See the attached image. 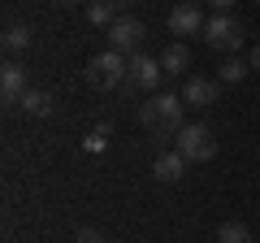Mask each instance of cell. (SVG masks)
<instances>
[{
  "instance_id": "cell-16",
  "label": "cell",
  "mask_w": 260,
  "mask_h": 243,
  "mask_svg": "<svg viewBox=\"0 0 260 243\" xmlns=\"http://www.w3.org/2000/svg\"><path fill=\"white\" fill-rule=\"evenodd\" d=\"M247 61H239V56H230V61H225V66H221V74H217V78H221V83H243V78H247Z\"/></svg>"
},
{
  "instance_id": "cell-6",
  "label": "cell",
  "mask_w": 260,
  "mask_h": 243,
  "mask_svg": "<svg viewBox=\"0 0 260 243\" xmlns=\"http://www.w3.org/2000/svg\"><path fill=\"white\" fill-rule=\"evenodd\" d=\"M139 44H143V22L139 18H117L109 26V48H113V52L126 56V52H135Z\"/></svg>"
},
{
  "instance_id": "cell-22",
  "label": "cell",
  "mask_w": 260,
  "mask_h": 243,
  "mask_svg": "<svg viewBox=\"0 0 260 243\" xmlns=\"http://www.w3.org/2000/svg\"><path fill=\"white\" fill-rule=\"evenodd\" d=\"M117 5H126V0H117Z\"/></svg>"
},
{
  "instance_id": "cell-5",
  "label": "cell",
  "mask_w": 260,
  "mask_h": 243,
  "mask_svg": "<svg viewBox=\"0 0 260 243\" xmlns=\"http://www.w3.org/2000/svg\"><path fill=\"white\" fill-rule=\"evenodd\" d=\"M160 56H148V52H135L126 66V87L130 92H152V87L160 83Z\"/></svg>"
},
{
  "instance_id": "cell-13",
  "label": "cell",
  "mask_w": 260,
  "mask_h": 243,
  "mask_svg": "<svg viewBox=\"0 0 260 243\" xmlns=\"http://www.w3.org/2000/svg\"><path fill=\"white\" fill-rule=\"evenodd\" d=\"M26 48H30V26H9V31H5V52H9V56L26 52Z\"/></svg>"
},
{
  "instance_id": "cell-18",
  "label": "cell",
  "mask_w": 260,
  "mask_h": 243,
  "mask_svg": "<svg viewBox=\"0 0 260 243\" xmlns=\"http://www.w3.org/2000/svg\"><path fill=\"white\" fill-rule=\"evenodd\" d=\"M208 9H213V13H230L234 0H208Z\"/></svg>"
},
{
  "instance_id": "cell-20",
  "label": "cell",
  "mask_w": 260,
  "mask_h": 243,
  "mask_svg": "<svg viewBox=\"0 0 260 243\" xmlns=\"http://www.w3.org/2000/svg\"><path fill=\"white\" fill-rule=\"evenodd\" d=\"M61 5H78V0H61Z\"/></svg>"
},
{
  "instance_id": "cell-10",
  "label": "cell",
  "mask_w": 260,
  "mask_h": 243,
  "mask_svg": "<svg viewBox=\"0 0 260 243\" xmlns=\"http://www.w3.org/2000/svg\"><path fill=\"white\" fill-rule=\"evenodd\" d=\"M182 169H186V157H182V152H160L156 165H152V174H156L160 183H178Z\"/></svg>"
},
{
  "instance_id": "cell-3",
  "label": "cell",
  "mask_w": 260,
  "mask_h": 243,
  "mask_svg": "<svg viewBox=\"0 0 260 243\" xmlns=\"http://www.w3.org/2000/svg\"><path fill=\"white\" fill-rule=\"evenodd\" d=\"M174 139H178L174 152H182L186 161H213V152H217V139H213V131H208L204 122H186Z\"/></svg>"
},
{
  "instance_id": "cell-7",
  "label": "cell",
  "mask_w": 260,
  "mask_h": 243,
  "mask_svg": "<svg viewBox=\"0 0 260 243\" xmlns=\"http://www.w3.org/2000/svg\"><path fill=\"white\" fill-rule=\"evenodd\" d=\"M26 70L18 66V61H5V70H0V96H5V104H22L26 100Z\"/></svg>"
},
{
  "instance_id": "cell-8",
  "label": "cell",
  "mask_w": 260,
  "mask_h": 243,
  "mask_svg": "<svg viewBox=\"0 0 260 243\" xmlns=\"http://www.w3.org/2000/svg\"><path fill=\"white\" fill-rule=\"evenodd\" d=\"M204 22H208V18L195 9V5H178V9L169 13V31H174V35H200Z\"/></svg>"
},
{
  "instance_id": "cell-11",
  "label": "cell",
  "mask_w": 260,
  "mask_h": 243,
  "mask_svg": "<svg viewBox=\"0 0 260 243\" xmlns=\"http://www.w3.org/2000/svg\"><path fill=\"white\" fill-rule=\"evenodd\" d=\"M186 66H191V48L186 44H169L165 52H160V70H165V74H186Z\"/></svg>"
},
{
  "instance_id": "cell-4",
  "label": "cell",
  "mask_w": 260,
  "mask_h": 243,
  "mask_svg": "<svg viewBox=\"0 0 260 243\" xmlns=\"http://www.w3.org/2000/svg\"><path fill=\"white\" fill-rule=\"evenodd\" d=\"M200 35H204V44L217 48V52H239V44H243V26L230 18V13H213Z\"/></svg>"
},
{
  "instance_id": "cell-19",
  "label": "cell",
  "mask_w": 260,
  "mask_h": 243,
  "mask_svg": "<svg viewBox=\"0 0 260 243\" xmlns=\"http://www.w3.org/2000/svg\"><path fill=\"white\" fill-rule=\"evenodd\" d=\"M247 66H251V70H256V74H260V44L251 48V56H247Z\"/></svg>"
},
{
  "instance_id": "cell-1",
  "label": "cell",
  "mask_w": 260,
  "mask_h": 243,
  "mask_svg": "<svg viewBox=\"0 0 260 243\" xmlns=\"http://www.w3.org/2000/svg\"><path fill=\"white\" fill-rule=\"evenodd\" d=\"M182 109H186V100L182 96H152L148 104H139V126L148 135H156V139H169V135H178L186 126V117H182Z\"/></svg>"
},
{
  "instance_id": "cell-21",
  "label": "cell",
  "mask_w": 260,
  "mask_h": 243,
  "mask_svg": "<svg viewBox=\"0 0 260 243\" xmlns=\"http://www.w3.org/2000/svg\"><path fill=\"white\" fill-rule=\"evenodd\" d=\"M182 5H191V0H182Z\"/></svg>"
},
{
  "instance_id": "cell-12",
  "label": "cell",
  "mask_w": 260,
  "mask_h": 243,
  "mask_svg": "<svg viewBox=\"0 0 260 243\" xmlns=\"http://www.w3.org/2000/svg\"><path fill=\"white\" fill-rule=\"evenodd\" d=\"M117 0H91V5H87V18H91V26H104L109 31L113 22H117Z\"/></svg>"
},
{
  "instance_id": "cell-2",
  "label": "cell",
  "mask_w": 260,
  "mask_h": 243,
  "mask_svg": "<svg viewBox=\"0 0 260 243\" xmlns=\"http://www.w3.org/2000/svg\"><path fill=\"white\" fill-rule=\"evenodd\" d=\"M126 56L121 52H100V56H91V61H87V83L91 87H100V92H113V87H121L126 83Z\"/></svg>"
},
{
  "instance_id": "cell-14",
  "label": "cell",
  "mask_w": 260,
  "mask_h": 243,
  "mask_svg": "<svg viewBox=\"0 0 260 243\" xmlns=\"http://www.w3.org/2000/svg\"><path fill=\"white\" fill-rule=\"evenodd\" d=\"M217 243H251V230L243 222H221L217 226Z\"/></svg>"
},
{
  "instance_id": "cell-9",
  "label": "cell",
  "mask_w": 260,
  "mask_h": 243,
  "mask_svg": "<svg viewBox=\"0 0 260 243\" xmlns=\"http://www.w3.org/2000/svg\"><path fill=\"white\" fill-rule=\"evenodd\" d=\"M182 100L186 104H217V78H204V74H195V78H186L182 83Z\"/></svg>"
},
{
  "instance_id": "cell-17",
  "label": "cell",
  "mask_w": 260,
  "mask_h": 243,
  "mask_svg": "<svg viewBox=\"0 0 260 243\" xmlns=\"http://www.w3.org/2000/svg\"><path fill=\"white\" fill-rule=\"evenodd\" d=\"M74 243H109V239H104V234L95 230V226H83V230L74 234Z\"/></svg>"
},
{
  "instance_id": "cell-15",
  "label": "cell",
  "mask_w": 260,
  "mask_h": 243,
  "mask_svg": "<svg viewBox=\"0 0 260 243\" xmlns=\"http://www.w3.org/2000/svg\"><path fill=\"white\" fill-rule=\"evenodd\" d=\"M22 109H26L30 117H48V113H52V96H48V92H26Z\"/></svg>"
}]
</instances>
